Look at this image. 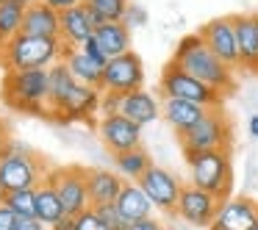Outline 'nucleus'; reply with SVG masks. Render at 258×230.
<instances>
[{
	"label": "nucleus",
	"instance_id": "nucleus-9",
	"mask_svg": "<svg viewBox=\"0 0 258 230\" xmlns=\"http://www.w3.org/2000/svg\"><path fill=\"white\" fill-rule=\"evenodd\" d=\"M47 183H53V189L58 191L67 216H78L86 208H92L89 186H86V167H78V164L53 167L50 175H47Z\"/></svg>",
	"mask_w": 258,
	"mask_h": 230
},
{
	"label": "nucleus",
	"instance_id": "nucleus-44",
	"mask_svg": "<svg viewBox=\"0 0 258 230\" xmlns=\"http://www.w3.org/2000/svg\"><path fill=\"white\" fill-rule=\"evenodd\" d=\"M78 3H89V0H78Z\"/></svg>",
	"mask_w": 258,
	"mask_h": 230
},
{
	"label": "nucleus",
	"instance_id": "nucleus-21",
	"mask_svg": "<svg viewBox=\"0 0 258 230\" xmlns=\"http://www.w3.org/2000/svg\"><path fill=\"white\" fill-rule=\"evenodd\" d=\"M92 36H95V25L89 23V14H86L84 3L61 12V39L64 42H70L73 47H81Z\"/></svg>",
	"mask_w": 258,
	"mask_h": 230
},
{
	"label": "nucleus",
	"instance_id": "nucleus-2",
	"mask_svg": "<svg viewBox=\"0 0 258 230\" xmlns=\"http://www.w3.org/2000/svg\"><path fill=\"white\" fill-rule=\"evenodd\" d=\"M169 61L178 64L180 69H186L189 75H195V78L203 81L206 86L217 89L222 97H228L236 92V69H230L225 61H219L197 34L183 36V39L178 42V47H175Z\"/></svg>",
	"mask_w": 258,
	"mask_h": 230
},
{
	"label": "nucleus",
	"instance_id": "nucleus-7",
	"mask_svg": "<svg viewBox=\"0 0 258 230\" xmlns=\"http://www.w3.org/2000/svg\"><path fill=\"white\" fill-rule=\"evenodd\" d=\"M158 92L164 97H172V100H189V103H200L206 108H222L225 97L217 89L206 86L203 81H197L195 75H189L186 69H180L178 64L169 61L161 69V78H158Z\"/></svg>",
	"mask_w": 258,
	"mask_h": 230
},
{
	"label": "nucleus",
	"instance_id": "nucleus-19",
	"mask_svg": "<svg viewBox=\"0 0 258 230\" xmlns=\"http://www.w3.org/2000/svg\"><path fill=\"white\" fill-rule=\"evenodd\" d=\"M119 114L128 117L131 122H136L139 128L156 122L161 117V103L156 100V95H150L147 89H136L131 95H122V103H119Z\"/></svg>",
	"mask_w": 258,
	"mask_h": 230
},
{
	"label": "nucleus",
	"instance_id": "nucleus-27",
	"mask_svg": "<svg viewBox=\"0 0 258 230\" xmlns=\"http://www.w3.org/2000/svg\"><path fill=\"white\" fill-rule=\"evenodd\" d=\"M23 14H25V9H20L12 0H6L0 6V47L23 31Z\"/></svg>",
	"mask_w": 258,
	"mask_h": 230
},
{
	"label": "nucleus",
	"instance_id": "nucleus-45",
	"mask_svg": "<svg viewBox=\"0 0 258 230\" xmlns=\"http://www.w3.org/2000/svg\"><path fill=\"white\" fill-rule=\"evenodd\" d=\"M3 3H6V0H0V6H3Z\"/></svg>",
	"mask_w": 258,
	"mask_h": 230
},
{
	"label": "nucleus",
	"instance_id": "nucleus-22",
	"mask_svg": "<svg viewBox=\"0 0 258 230\" xmlns=\"http://www.w3.org/2000/svg\"><path fill=\"white\" fill-rule=\"evenodd\" d=\"M117 208L131 224L139 222V219H150L153 216L150 197L145 194V189H142L139 183H128V180H125V189L119 191V197H117Z\"/></svg>",
	"mask_w": 258,
	"mask_h": 230
},
{
	"label": "nucleus",
	"instance_id": "nucleus-39",
	"mask_svg": "<svg viewBox=\"0 0 258 230\" xmlns=\"http://www.w3.org/2000/svg\"><path fill=\"white\" fill-rule=\"evenodd\" d=\"M50 230H75V216H64L61 222H56Z\"/></svg>",
	"mask_w": 258,
	"mask_h": 230
},
{
	"label": "nucleus",
	"instance_id": "nucleus-17",
	"mask_svg": "<svg viewBox=\"0 0 258 230\" xmlns=\"http://www.w3.org/2000/svg\"><path fill=\"white\" fill-rule=\"evenodd\" d=\"M214 224L222 230H252L258 224V202L250 197H230L222 202Z\"/></svg>",
	"mask_w": 258,
	"mask_h": 230
},
{
	"label": "nucleus",
	"instance_id": "nucleus-16",
	"mask_svg": "<svg viewBox=\"0 0 258 230\" xmlns=\"http://www.w3.org/2000/svg\"><path fill=\"white\" fill-rule=\"evenodd\" d=\"M28 36H42V39H61V14L53 12L45 0H34L23 14V31Z\"/></svg>",
	"mask_w": 258,
	"mask_h": 230
},
{
	"label": "nucleus",
	"instance_id": "nucleus-46",
	"mask_svg": "<svg viewBox=\"0 0 258 230\" xmlns=\"http://www.w3.org/2000/svg\"><path fill=\"white\" fill-rule=\"evenodd\" d=\"M252 230H258V224H255V227H252Z\"/></svg>",
	"mask_w": 258,
	"mask_h": 230
},
{
	"label": "nucleus",
	"instance_id": "nucleus-42",
	"mask_svg": "<svg viewBox=\"0 0 258 230\" xmlns=\"http://www.w3.org/2000/svg\"><path fill=\"white\" fill-rule=\"evenodd\" d=\"M3 197H6V191H3V186H0V205H3Z\"/></svg>",
	"mask_w": 258,
	"mask_h": 230
},
{
	"label": "nucleus",
	"instance_id": "nucleus-3",
	"mask_svg": "<svg viewBox=\"0 0 258 230\" xmlns=\"http://www.w3.org/2000/svg\"><path fill=\"white\" fill-rule=\"evenodd\" d=\"M50 164L20 141L0 144V186L3 191L39 189L50 175Z\"/></svg>",
	"mask_w": 258,
	"mask_h": 230
},
{
	"label": "nucleus",
	"instance_id": "nucleus-14",
	"mask_svg": "<svg viewBox=\"0 0 258 230\" xmlns=\"http://www.w3.org/2000/svg\"><path fill=\"white\" fill-rule=\"evenodd\" d=\"M97 136L106 144V150L111 156H119V152H128L142 147V128L136 122H131L122 114H111V117H100L97 122Z\"/></svg>",
	"mask_w": 258,
	"mask_h": 230
},
{
	"label": "nucleus",
	"instance_id": "nucleus-11",
	"mask_svg": "<svg viewBox=\"0 0 258 230\" xmlns=\"http://www.w3.org/2000/svg\"><path fill=\"white\" fill-rule=\"evenodd\" d=\"M197 36L208 45V50L225 61L230 69L239 72L241 69V58H239V42H236V28H233V17H217L208 20L206 25L197 28Z\"/></svg>",
	"mask_w": 258,
	"mask_h": 230
},
{
	"label": "nucleus",
	"instance_id": "nucleus-8",
	"mask_svg": "<svg viewBox=\"0 0 258 230\" xmlns=\"http://www.w3.org/2000/svg\"><path fill=\"white\" fill-rule=\"evenodd\" d=\"M183 152H206V150H230L233 144V128L222 108H208V114L189 130L178 136Z\"/></svg>",
	"mask_w": 258,
	"mask_h": 230
},
{
	"label": "nucleus",
	"instance_id": "nucleus-32",
	"mask_svg": "<svg viewBox=\"0 0 258 230\" xmlns=\"http://www.w3.org/2000/svg\"><path fill=\"white\" fill-rule=\"evenodd\" d=\"M75 230H106V224L100 222V216H97L95 208H86L84 213L75 216Z\"/></svg>",
	"mask_w": 258,
	"mask_h": 230
},
{
	"label": "nucleus",
	"instance_id": "nucleus-26",
	"mask_svg": "<svg viewBox=\"0 0 258 230\" xmlns=\"http://www.w3.org/2000/svg\"><path fill=\"white\" fill-rule=\"evenodd\" d=\"M67 69L73 72V78L78 81V84H84V86H92V89H97L100 92V84H103V69L97 67V64H92L89 58L84 56V50L81 47H75L73 53L67 56Z\"/></svg>",
	"mask_w": 258,
	"mask_h": 230
},
{
	"label": "nucleus",
	"instance_id": "nucleus-38",
	"mask_svg": "<svg viewBox=\"0 0 258 230\" xmlns=\"http://www.w3.org/2000/svg\"><path fill=\"white\" fill-rule=\"evenodd\" d=\"M14 230H45V224H42L39 219H20Z\"/></svg>",
	"mask_w": 258,
	"mask_h": 230
},
{
	"label": "nucleus",
	"instance_id": "nucleus-18",
	"mask_svg": "<svg viewBox=\"0 0 258 230\" xmlns=\"http://www.w3.org/2000/svg\"><path fill=\"white\" fill-rule=\"evenodd\" d=\"M208 114L206 106L200 103H189V100H172V97H164L161 100V117L167 119V125L175 130L178 136L189 133L197 122Z\"/></svg>",
	"mask_w": 258,
	"mask_h": 230
},
{
	"label": "nucleus",
	"instance_id": "nucleus-40",
	"mask_svg": "<svg viewBox=\"0 0 258 230\" xmlns=\"http://www.w3.org/2000/svg\"><path fill=\"white\" fill-rule=\"evenodd\" d=\"M250 136H252V139H258V114H252V117H250Z\"/></svg>",
	"mask_w": 258,
	"mask_h": 230
},
{
	"label": "nucleus",
	"instance_id": "nucleus-41",
	"mask_svg": "<svg viewBox=\"0 0 258 230\" xmlns=\"http://www.w3.org/2000/svg\"><path fill=\"white\" fill-rule=\"evenodd\" d=\"M12 3H17V6H20V9H28V6H31V3H34V0H12Z\"/></svg>",
	"mask_w": 258,
	"mask_h": 230
},
{
	"label": "nucleus",
	"instance_id": "nucleus-31",
	"mask_svg": "<svg viewBox=\"0 0 258 230\" xmlns=\"http://www.w3.org/2000/svg\"><path fill=\"white\" fill-rule=\"evenodd\" d=\"M81 50H84V56L89 58L92 64H97V67L100 69H106V64L111 61V58L106 56V53H103V47H100V42L95 39V36H92L89 42H84V45H81Z\"/></svg>",
	"mask_w": 258,
	"mask_h": 230
},
{
	"label": "nucleus",
	"instance_id": "nucleus-4",
	"mask_svg": "<svg viewBox=\"0 0 258 230\" xmlns=\"http://www.w3.org/2000/svg\"><path fill=\"white\" fill-rule=\"evenodd\" d=\"M61 61V39H42V36L17 34L0 47V67L6 72L25 69H50Z\"/></svg>",
	"mask_w": 258,
	"mask_h": 230
},
{
	"label": "nucleus",
	"instance_id": "nucleus-24",
	"mask_svg": "<svg viewBox=\"0 0 258 230\" xmlns=\"http://www.w3.org/2000/svg\"><path fill=\"white\" fill-rule=\"evenodd\" d=\"M64 216H67V211H64V205H61V197L53 189V183L45 180V183L36 189V219H39L45 227H53V224L61 222Z\"/></svg>",
	"mask_w": 258,
	"mask_h": 230
},
{
	"label": "nucleus",
	"instance_id": "nucleus-1",
	"mask_svg": "<svg viewBox=\"0 0 258 230\" xmlns=\"http://www.w3.org/2000/svg\"><path fill=\"white\" fill-rule=\"evenodd\" d=\"M50 97H47V114L61 122L70 119H86L100 111V92L84 86L73 78L64 61H56L50 69Z\"/></svg>",
	"mask_w": 258,
	"mask_h": 230
},
{
	"label": "nucleus",
	"instance_id": "nucleus-20",
	"mask_svg": "<svg viewBox=\"0 0 258 230\" xmlns=\"http://www.w3.org/2000/svg\"><path fill=\"white\" fill-rule=\"evenodd\" d=\"M86 186H89L92 208H97L117 202L119 191L125 189V180L119 172H111V169H86Z\"/></svg>",
	"mask_w": 258,
	"mask_h": 230
},
{
	"label": "nucleus",
	"instance_id": "nucleus-28",
	"mask_svg": "<svg viewBox=\"0 0 258 230\" xmlns=\"http://www.w3.org/2000/svg\"><path fill=\"white\" fill-rule=\"evenodd\" d=\"M3 202L17 213V219H36V189L6 191Z\"/></svg>",
	"mask_w": 258,
	"mask_h": 230
},
{
	"label": "nucleus",
	"instance_id": "nucleus-37",
	"mask_svg": "<svg viewBox=\"0 0 258 230\" xmlns=\"http://www.w3.org/2000/svg\"><path fill=\"white\" fill-rule=\"evenodd\" d=\"M47 6L53 9V12H67V9H73V6H78V0H45Z\"/></svg>",
	"mask_w": 258,
	"mask_h": 230
},
{
	"label": "nucleus",
	"instance_id": "nucleus-10",
	"mask_svg": "<svg viewBox=\"0 0 258 230\" xmlns=\"http://www.w3.org/2000/svg\"><path fill=\"white\" fill-rule=\"evenodd\" d=\"M145 86V67H142L139 53H125L117 56L106 64L103 69V84H100V95H131V92Z\"/></svg>",
	"mask_w": 258,
	"mask_h": 230
},
{
	"label": "nucleus",
	"instance_id": "nucleus-23",
	"mask_svg": "<svg viewBox=\"0 0 258 230\" xmlns=\"http://www.w3.org/2000/svg\"><path fill=\"white\" fill-rule=\"evenodd\" d=\"M95 39L100 42L103 53H106L108 58L131 53V28L125 23H106L103 28L95 31Z\"/></svg>",
	"mask_w": 258,
	"mask_h": 230
},
{
	"label": "nucleus",
	"instance_id": "nucleus-15",
	"mask_svg": "<svg viewBox=\"0 0 258 230\" xmlns=\"http://www.w3.org/2000/svg\"><path fill=\"white\" fill-rule=\"evenodd\" d=\"M239 42L241 69L250 75H258V12L255 14H230Z\"/></svg>",
	"mask_w": 258,
	"mask_h": 230
},
{
	"label": "nucleus",
	"instance_id": "nucleus-29",
	"mask_svg": "<svg viewBox=\"0 0 258 230\" xmlns=\"http://www.w3.org/2000/svg\"><path fill=\"white\" fill-rule=\"evenodd\" d=\"M86 6L103 17V23H122L131 9V0H89Z\"/></svg>",
	"mask_w": 258,
	"mask_h": 230
},
{
	"label": "nucleus",
	"instance_id": "nucleus-34",
	"mask_svg": "<svg viewBox=\"0 0 258 230\" xmlns=\"http://www.w3.org/2000/svg\"><path fill=\"white\" fill-rule=\"evenodd\" d=\"M119 103H122V97H119V95H103L100 97V117L119 114Z\"/></svg>",
	"mask_w": 258,
	"mask_h": 230
},
{
	"label": "nucleus",
	"instance_id": "nucleus-30",
	"mask_svg": "<svg viewBox=\"0 0 258 230\" xmlns=\"http://www.w3.org/2000/svg\"><path fill=\"white\" fill-rule=\"evenodd\" d=\"M95 211H97V216H100V222L106 224V230H128V227H131V222L122 216V213H119L117 202H108V205H97Z\"/></svg>",
	"mask_w": 258,
	"mask_h": 230
},
{
	"label": "nucleus",
	"instance_id": "nucleus-6",
	"mask_svg": "<svg viewBox=\"0 0 258 230\" xmlns=\"http://www.w3.org/2000/svg\"><path fill=\"white\" fill-rule=\"evenodd\" d=\"M47 97H50V72L47 69L6 72V78H3V103L14 111L47 114Z\"/></svg>",
	"mask_w": 258,
	"mask_h": 230
},
{
	"label": "nucleus",
	"instance_id": "nucleus-5",
	"mask_svg": "<svg viewBox=\"0 0 258 230\" xmlns=\"http://www.w3.org/2000/svg\"><path fill=\"white\" fill-rule=\"evenodd\" d=\"M189 167V183L219 200H230L233 191V161L230 150H206V152H183Z\"/></svg>",
	"mask_w": 258,
	"mask_h": 230
},
{
	"label": "nucleus",
	"instance_id": "nucleus-12",
	"mask_svg": "<svg viewBox=\"0 0 258 230\" xmlns=\"http://www.w3.org/2000/svg\"><path fill=\"white\" fill-rule=\"evenodd\" d=\"M219 208H222V200L208 191L197 189L191 183H183V191H180V200H178V211L175 216H180L186 224L191 227H211L219 216Z\"/></svg>",
	"mask_w": 258,
	"mask_h": 230
},
{
	"label": "nucleus",
	"instance_id": "nucleus-35",
	"mask_svg": "<svg viewBox=\"0 0 258 230\" xmlns=\"http://www.w3.org/2000/svg\"><path fill=\"white\" fill-rule=\"evenodd\" d=\"M17 222H20L17 213L3 202V205H0V230H14V227H17Z\"/></svg>",
	"mask_w": 258,
	"mask_h": 230
},
{
	"label": "nucleus",
	"instance_id": "nucleus-33",
	"mask_svg": "<svg viewBox=\"0 0 258 230\" xmlns=\"http://www.w3.org/2000/svg\"><path fill=\"white\" fill-rule=\"evenodd\" d=\"M128 28H142V25L147 23V12L142 6H136V3H131V9H128V14H125V20H122Z\"/></svg>",
	"mask_w": 258,
	"mask_h": 230
},
{
	"label": "nucleus",
	"instance_id": "nucleus-36",
	"mask_svg": "<svg viewBox=\"0 0 258 230\" xmlns=\"http://www.w3.org/2000/svg\"><path fill=\"white\" fill-rule=\"evenodd\" d=\"M128 230H167V227H164V224L158 222V219H153V216H150V219H139V222H134Z\"/></svg>",
	"mask_w": 258,
	"mask_h": 230
},
{
	"label": "nucleus",
	"instance_id": "nucleus-43",
	"mask_svg": "<svg viewBox=\"0 0 258 230\" xmlns=\"http://www.w3.org/2000/svg\"><path fill=\"white\" fill-rule=\"evenodd\" d=\"M208 230H222V227H219V224H211V227H208Z\"/></svg>",
	"mask_w": 258,
	"mask_h": 230
},
{
	"label": "nucleus",
	"instance_id": "nucleus-25",
	"mask_svg": "<svg viewBox=\"0 0 258 230\" xmlns=\"http://www.w3.org/2000/svg\"><path fill=\"white\" fill-rule=\"evenodd\" d=\"M114 167H117V172L122 175V180L139 183V180L147 175V169L153 167V158H150V152H147L145 147H136V150L114 156Z\"/></svg>",
	"mask_w": 258,
	"mask_h": 230
},
{
	"label": "nucleus",
	"instance_id": "nucleus-13",
	"mask_svg": "<svg viewBox=\"0 0 258 230\" xmlns=\"http://www.w3.org/2000/svg\"><path fill=\"white\" fill-rule=\"evenodd\" d=\"M139 186L145 189V194L150 197L153 208H158L161 213L178 211V200H180V191H183V183H180L172 172H167V169L153 164V167L147 169V175L139 180Z\"/></svg>",
	"mask_w": 258,
	"mask_h": 230
}]
</instances>
